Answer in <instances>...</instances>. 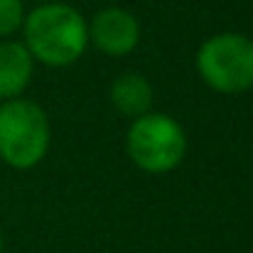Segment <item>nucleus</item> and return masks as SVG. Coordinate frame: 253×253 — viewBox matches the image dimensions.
<instances>
[{
  "instance_id": "nucleus-1",
  "label": "nucleus",
  "mask_w": 253,
  "mask_h": 253,
  "mask_svg": "<svg viewBox=\"0 0 253 253\" xmlns=\"http://www.w3.org/2000/svg\"><path fill=\"white\" fill-rule=\"evenodd\" d=\"M25 47L32 59L47 67H69L86 52L88 25L69 5L44 2L25 20Z\"/></svg>"
},
{
  "instance_id": "nucleus-2",
  "label": "nucleus",
  "mask_w": 253,
  "mask_h": 253,
  "mask_svg": "<svg viewBox=\"0 0 253 253\" xmlns=\"http://www.w3.org/2000/svg\"><path fill=\"white\" fill-rule=\"evenodd\" d=\"M49 150V121L40 103L12 98L0 103V160L15 169H30Z\"/></svg>"
},
{
  "instance_id": "nucleus-3",
  "label": "nucleus",
  "mask_w": 253,
  "mask_h": 253,
  "mask_svg": "<svg viewBox=\"0 0 253 253\" xmlns=\"http://www.w3.org/2000/svg\"><path fill=\"white\" fill-rule=\"evenodd\" d=\"M128 158L150 174L174 169L187 155L184 128L165 113H145L133 121L126 135Z\"/></svg>"
},
{
  "instance_id": "nucleus-4",
  "label": "nucleus",
  "mask_w": 253,
  "mask_h": 253,
  "mask_svg": "<svg viewBox=\"0 0 253 253\" xmlns=\"http://www.w3.org/2000/svg\"><path fill=\"white\" fill-rule=\"evenodd\" d=\"M197 72L219 93H244L253 86V42L239 32L209 37L197 52Z\"/></svg>"
},
{
  "instance_id": "nucleus-5",
  "label": "nucleus",
  "mask_w": 253,
  "mask_h": 253,
  "mask_svg": "<svg viewBox=\"0 0 253 253\" xmlns=\"http://www.w3.org/2000/svg\"><path fill=\"white\" fill-rule=\"evenodd\" d=\"M88 40L111 57H123L138 47L140 40V25L135 15H130L123 7H106L96 12L88 27Z\"/></svg>"
},
{
  "instance_id": "nucleus-6",
  "label": "nucleus",
  "mask_w": 253,
  "mask_h": 253,
  "mask_svg": "<svg viewBox=\"0 0 253 253\" xmlns=\"http://www.w3.org/2000/svg\"><path fill=\"white\" fill-rule=\"evenodd\" d=\"M35 59L20 42H0V101L20 98L32 82Z\"/></svg>"
},
{
  "instance_id": "nucleus-7",
  "label": "nucleus",
  "mask_w": 253,
  "mask_h": 253,
  "mask_svg": "<svg viewBox=\"0 0 253 253\" xmlns=\"http://www.w3.org/2000/svg\"><path fill=\"white\" fill-rule=\"evenodd\" d=\"M111 103L123 113V116H133L140 118L145 113H150L153 106V86L143 74H121L113 86H111Z\"/></svg>"
},
{
  "instance_id": "nucleus-8",
  "label": "nucleus",
  "mask_w": 253,
  "mask_h": 253,
  "mask_svg": "<svg viewBox=\"0 0 253 253\" xmlns=\"http://www.w3.org/2000/svg\"><path fill=\"white\" fill-rule=\"evenodd\" d=\"M25 20L22 0H0V37L12 35Z\"/></svg>"
},
{
  "instance_id": "nucleus-9",
  "label": "nucleus",
  "mask_w": 253,
  "mask_h": 253,
  "mask_svg": "<svg viewBox=\"0 0 253 253\" xmlns=\"http://www.w3.org/2000/svg\"><path fill=\"white\" fill-rule=\"evenodd\" d=\"M2 246H5V239H2V231H0V253H2Z\"/></svg>"
}]
</instances>
